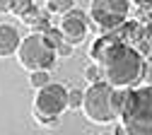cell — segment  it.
Here are the masks:
<instances>
[{
  "instance_id": "obj_1",
  "label": "cell",
  "mask_w": 152,
  "mask_h": 135,
  "mask_svg": "<svg viewBox=\"0 0 152 135\" xmlns=\"http://www.w3.org/2000/svg\"><path fill=\"white\" fill-rule=\"evenodd\" d=\"M89 58L99 68L104 82H109L111 87L128 89L135 82H140V77H142V63L145 61H142L140 51L118 41L113 31L104 34L102 39H97L92 44Z\"/></svg>"
},
{
  "instance_id": "obj_2",
  "label": "cell",
  "mask_w": 152,
  "mask_h": 135,
  "mask_svg": "<svg viewBox=\"0 0 152 135\" xmlns=\"http://www.w3.org/2000/svg\"><path fill=\"white\" fill-rule=\"evenodd\" d=\"M123 99H126V89L111 87L109 82L99 80V82H92L82 92V106L80 109L94 123H111L113 118H118Z\"/></svg>"
},
{
  "instance_id": "obj_3",
  "label": "cell",
  "mask_w": 152,
  "mask_h": 135,
  "mask_svg": "<svg viewBox=\"0 0 152 135\" xmlns=\"http://www.w3.org/2000/svg\"><path fill=\"white\" fill-rule=\"evenodd\" d=\"M118 118L130 135H152V87L126 89Z\"/></svg>"
},
{
  "instance_id": "obj_4",
  "label": "cell",
  "mask_w": 152,
  "mask_h": 135,
  "mask_svg": "<svg viewBox=\"0 0 152 135\" xmlns=\"http://www.w3.org/2000/svg\"><path fill=\"white\" fill-rule=\"evenodd\" d=\"M17 61L20 65L29 72L34 70H48L56 61V48L48 41V36L44 31L29 34L20 41V48H17Z\"/></svg>"
},
{
  "instance_id": "obj_5",
  "label": "cell",
  "mask_w": 152,
  "mask_h": 135,
  "mask_svg": "<svg viewBox=\"0 0 152 135\" xmlns=\"http://www.w3.org/2000/svg\"><path fill=\"white\" fill-rule=\"evenodd\" d=\"M68 109V89L63 85H56V82H48L46 87L36 89V96H34V118L44 123V126H51L58 121V116Z\"/></svg>"
},
{
  "instance_id": "obj_6",
  "label": "cell",
  "mask_w": 152,
  "mask_h": 135,
  "mask_svg": "<svg viewBox=\"0 0 152 135\" xmlns=\"http://www.w3.org/2000/svg\"><path fill=\"white\" fill-rule=\"evenodd\" d=\"M130 12V0H92L89 5V17L92 22L102 27L106 34L118 29Z\"/></svg>"
},
{
  "instance_id": "obj_7",
  "label": "cell",
  "mask_w": 152,
  "mask_h": 135,
  "mask_svg": "<svg viewBox=\"0 0 152 135\" xmlns=\"http://www.w3.org/2000/svg\"><path fill=\"white\" fill-rule=\"evenodd\" d=\"M58 31H61V36H63V41H68L70 46L85 41V36H87V22H85V15H82V12H75V10L65 12L63 19H61Z\"/></svg>"
},
{
  "instance_id": "obj_8",
  "label": "cell",
  "mask_w": 152,
  "mask_h": 135,
  "mask_svg": "<svg viewBox=\"0 0 152 135\" xmlns=\"http://www.w3.org/2000/svg\"><path fill=\"white\" fill-rule=\"evenodd\" d=\"M20 34H17L15 27L10 24H0V58H7V55H15L17 48H20Z\"/></svg>"
},
{
  "instance_id": "obj_9",
  "label": "cell",
  "mask_w": 152,
  "mask_h": 135,
  "mask_svg": "<svg viewBox=\"0 0 152 135\" xmlns=\"http://www.w3.org/2000/svg\"><path fill=\"white\" fill-rule=\"evenodd\" d=\"M22 22L29 24V27H34V29H41V31L48 29V22H46V17H44V12H41L39 7H31V10L22 17Z\"/></svg>"
},
{
  "instance_id": "obj_10",
  "label": "cell",
  "mask_w": 152,
  "mask_h": 135,
  "mask_svg": "<svg viewBox=\"0 0 152 135\" xmlns=\"http://www.w3.org/2000/svg\"><path fill=\"white\" fill-rule=\"evenodd\" d=\"M72 5H75V0H46V7H48L51 12H56V15H65V12H70Z\"/></svg>"
},
{
  "instance_id": "obj_11",
  "label": "cell",
  "mask_w": 152,
  "mask_h": 135,
  "mask_svg": "<svg viewBox=\"0 0 152 135\" xmlns=\"http://www.w3.org/2000/svg\"><path fill=\"white\" fill-rule=\"evenodd\" d=\"M34 7V3H31V0H12V7H10V12L15 15V17H24L29 10Z\"/></svg>"
},
{
  "instance_id": "obj_12",
  "label": "cell",
  "mask_w": 152,
  "mask_h": 135,
  "mask_svg": "<svg viewBox=\"0 0 152 135\" xmlns=\"http://www.w3.org/2000/svg\"><path fill=\"white\" fill-rule=\"evenodd\" d=\"M29 85L36 87V89L46 87V85H48V70H34V72L29 75Z\"/></svg>"
},
{
  "instance_id": "obj_13",
  "label": "cell",
  "mask_w": 152,
  "mask_h": 135,
  "mask_svg": "<svg viewBox=\"0 0 152 135\" xmlns=\"http://www.w3.org/2000/svg\"><path fill=\"white\" fill-rule=\"evenodd\" d=\"M80 106H82V92L70 89L68 92V109H80Z\"/></svg>"
},
{
  "instance_id": "obj_14",
  "label": "cell",
  "mask_w": 152,
  "mask_h": 135,
  "mask_svg": "<svg viewBox=\"0 0 152 135\" xmlns=\"http://www.w3.org/2000/svg\"><path fill=\"white\" fill-rule=\"evenodd\" d=\"M140 80H145V85L152 87V58L142 63V77H140Z\"/></svg>"
},
{
  "instance_id": "obj_15",
  "label": "cell",
  "mask_w": 152,
  "mask_h": 135,
  "mask_svg": "<svg viewBox=\"0 0 152 135\" xmlns=\"http://www.w3.org/2000/svg\"><path fill=\"white\" fill-rule=\"evenodd\" d=\"M85 77H87L89 85H92V82H99V80H102V72H99V68H97V65H89V68L85 70Z\"/></svg>"
},
{
  "instance_id": "obj_16",
  "label": "cell",
  "mask_w": 152,
  "mask_h": 135,
  "mask_svg": "<svg viewBox=\"0 0 152 135\" xmlns=\"http://www.w3.org/2000/svg\"><path fill=\"white\" fill-rule=\"evenodd\" d=\"M12 7V0H0V12H10Z\"/></svg>"
},
{
  "instance_id": "obj_17",
  "label": "cell",
  "mask_w": 152,
  "mask_h": 135,
  "mask_svg": "<svg viewBox=\"0 0 152 135\" xmlns=\"http://www.w3.org/2000/svg\"><path fill=\"white\" fill-rule=\"evenodd\" d=\"M135 5H140V7H150L152 10V0H133Z\"/></svg>"
},
{
  "instance_id": "obj_18",
  "label": "cell",
  "mask_w": 152,
  "mask_h": 135,
  "mask_svg": "<svg viewBox=\"0 0 152 135\" xmlns=\"http://www.w3.org/2000/svg\"><path fill=\"white\" fill-rule=\"evenodd\" d=\"M113 135H130V133H128V130H126L123 126H118V128H116V133H113Z\"/></svg>"
},
{
  "instance_id": "obj_19",
  "label": "cell",
  "mask_w": 152,
  "mask_h": 135,
  "mask_svg": "<svg viewBox=\"0 0 152 135\" xmlns=\"http://www.w3.org/2000/svg\"><path fill=\"white\" fill-rule=\"evenodd\" d=\"M102 135H113V133H102Z\"/></svg>"
}]
</instances>
